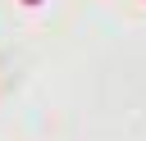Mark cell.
Instances as JSON below:
<instances>
[{
    "label": "cell",
    "mask_w": 146,
    "mask_h": 141,
    "mask_svg": "<svg viewBox=\"0 0 146 141\" xmlns=\"http://www.w3.org/2000/svg\"><path fill=\"white\" fill-rule=\"evenodd\" d=\"M18 5H23V9H41L46 0H18Z\"/></svg>",
    "instance_id": "6da1fadb"
}]
</instances>
